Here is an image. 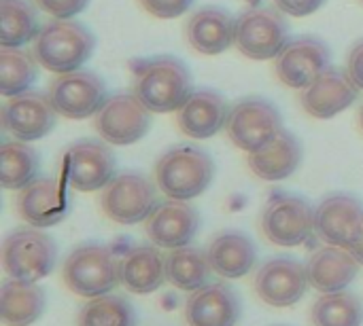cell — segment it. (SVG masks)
<instances>
[{"mask_svg": "<svg viewBox=\"0 0 363 326\" xmlns=\"http://www.w3.org/2000/svg\"><path fill=\"white\" fill-rule=\"evenodd\" d=\"M132 91L153 112H177L194 93L189 68L174 55H153L132 64Z\"/></svg>", "mask_w": 363, "mask_h": 326, "instance_id": "1", "label": "cell"}, {"mask_svg": "<svg viewBox=\"0 0 363 326\" xmlns=\"http://www.w3.org/2000/svg\"><path fill=\"white\" fill-rule=\"evenodd\" d=\"M96 49V36L91 30L72 19H55L40 28L34 38L32 55L36 62L55 74L81 70Z\"/></svg>", "mask_w": 363, "mask_h": 326, "instance_id": "2", "label": "cell"}, {"mask_svg": "<svg viewBox=\"0 0 363 326\" xmlns=\"http://www.w3.org/2000/svg\"><path fill=\"white\" fill-rule=\"evenodd\" d=\"M215 178L211 155L198 146L179 144L168 149L155 163V182L170 199L189 202L202 195Z\"/></svg>", "mask_w": 363, "mask_h": 326, "instance_id": "3", "label": "cell"}, {"mask_svg": "<svg viewBox=\"0 0 363 326\" xmlns=\"http://www.w3.org/2000/svg\"><path fill=\"white\" fill-rule=\"evenodd\" d=\"M64 284L79 297H102L108 295L119 278V263L108 246L83 244L74 248L64 261L62 269Z\"/></svg>", "mask_w": 363, "mask_h": 326, "instance_id": "4", "label": "cell"}, {"mask_svg": "<svg viewBox=\"0 0 363 326\" xmlns=\"http://www.w3.org/2000/svg\"><path fill=\"white\" fill-rule=\"evenodd\" d=\"M57 259V246L51 235L34 229H17L2 244V265L9 278L19 282H38L47 278Z\"/></svg>", "mask_w": 363, "mask_h": 326, "instance_id": "5", "label": "cell"}, {"mask_svg": "<svg viewBox=\"0 0 363 326\" xmlns=\"http://www.w3.org/2000/svg\"><path fill=\"white\" fill-rule=\"evenodd\" d=\"M289 40L285 13L270 6H251L236 19L234 47L249 59L266 62L281 53Z\"/></svg>", "mask_w": 363, "mask_h": 326, "instance_id": "6", "label": "cell"}, {"mask_svg": "<svg viewBox=\"0 0 363 326\" xmlns=\"http://www.w3.org/2000/svg\"><path fill=\"white\" fill-rule=\"evenodd\" d=\"M283 129V117L279 108L262 98V95H249L238 100L228 115L225 132L234 146L257 153L264 149L270 140H274Z\"/></svg>", "mask_w": 363, "mask_h": 326, "instance_id": "7", "label": "cell"}, {"mask_svg": "<svg viewBox=\"0 0 363 326\" xmlns=\"http://www.w3.org/2000/svg\"><path fill=\"white\" fill-rule=\"evenodd\" d=\"M151 127V110L136 98L134 91H117L106 98L94 115L98 136L115 146H128L145 138Z\"/></svg>", "mask_w": 363, "mask_h": 326, "instance_id": "8", "label": "cell"}, {"mask_svg": "<svg viewBox=\"0 0 363 326\" xmlns=\"http://www.w3.org/2000/svg\"><path fill=\"white\" fill-rule=\"evenodd\" d=\"M157 206L155 185L138 172H119L100 193L102 212L119 225H136L149 219Z\"/></svg>", "mask_w": 363, "mask_h": 326, "instance_id": "9", "label": "cell"}, {"mask_svg": "<svg viewBox=\"0 0 363 326\" xmlns=\"http://www.w3.org/2000/svg\"><path fill=\"white\" fill-rule=\"evenodd\" d=\"M262 231L277 246H300L315 231V210L304 197L277 191L264 206Z\"/></svg>", "mask_w": 363, "mask_h": 326, "instance_id": "10", "label": "cell"}, {"mask_svg": "<svg viewBox=\"0 0 363 326\" xmlns=\"http://www.w3.org/2000/svg\"><path fill=\"white\" fill-rule=\"evenodd\" d=\"M47 95L57 115L74 121L94 117L108 98L104 81L87 70L57 74L49 83Z\"/></svg>", "mask_w": 363, "mask_h": 326, "instance_id": "11", "label": "cell"}, {"mask_svg": "<svg viewBox=\"0 0 363 326\" xmlns=\"http://www.w3.org/2000/svg\"><path fill=\"white\" fill-rule=\"evenodd\" d=\"M330 47L317 36L289 38L281 53L274 57L277 78L289 89L308 87L321 72L330 68Z\"/></svg>", "mask_w": 363, "mask_h": 326, "instance_id": "12", "label": "cell"}, {"mask_svg": "<svg viewBox=\"0 0 363 326\" xmlns=\"http://www.w3.org/2000/svg\"><path fill=\"white\" fill-rule=\"evenodd\" d=\"M2 129L15 140L34 142L53 132L57 121V110L47 93L23 91L6 100L0 112Z\"/></svg>", "mask_w": 363, "mask_h": 326, "instance_id": "13", "label": "cell"}, {"mask_svg": "<svg viewBox=\"0 0 363 326\" xmlns=\"http://www.w3.org/2000/svg\"><path fill=\"white\" fill-rule=\"evenodd\" d=\"M66 182L74 191L91 193L104 189L117 170L113 151L104 140H77L66 151Z\"/></svg>", "mask_w": 363, "mask_h": 326, "instance_id": "14", "label": "cell"}, {"mask_svg": "<svg viewBox=\"0 0 363 326\" xmlns=\"http://www.w3.org/2000/svg\"><path fill=\"white\" fill-rule=\"evenodd\" d=\"M306 267L289 257H277L266 261L255 276V293L272 308H289L298 303L308 289Z\"/></svg>", "mask_w": 363, "mask_h": 326, "instance_id": "15", "label": "cell"}, {"mask_svg": "<svg viewBox=\"0 0 363 326\" xmlns=\"http://www.w3.org/2000/svg\"><path fill=\"white\" fill-rule=\"evenodd\" d=\"M200 229V214L187 202L168 199L153 208L145 221V233L160 248H183L189 246Z\"/></svg>", "mask_w": 363, "mask_h": 326, "instance_id": "16", "label": "cell"}, {"mask_svg": "<svg viewBox=\"0 0 363 326\" xmlns=\"http://www.w3.org/2000/svg\"><path fill=\"white\" fill-rule=\"evenodd\" d=\"M359 95V87L353 83L347 70L328 68L308 87L302 89L300 104L306 115L315 119H332L345 112Z\"/></svg>", "mask_w": 363, "mask_h": 326, "instance_id": "17", "label": "cell"}, {"mask_svg": "<svg viewBox=\"0 0 363 326\" xmlns=\"http://www.w3.org/2000/svg\"><path fill=\"white\" fill-rule=\"evenodd\" d=\"M236 17L217 4H206L191 13L185 23V40L202 55H219L234 45Z\"/></svg>", "mask_w": 363, "mask_h": 326, "instance_id": "18", "label": "cell"}, {"mask_svg": "<svg viewBox=\"0 0 363 326\" xmlns=\"http://www.w3.org/2000/svg\"><path fill=\"white\" fill-rule=\"evenodd\" d=\"M19 216L36 227H53L68 216V197L64 185L55 178H36L17 195Z\"/></svg>", "mask_w": 363, "mask_h": 326, "instance_id": "19", "label": "cell"}, {"mask_svg": "<svg viewBox=\"0 0 363 326\" xmlns=\"http://www.w3.org/2000/svg\"><path fill=\"white\" fill-rule=\"evenodd\" d=\"M362 219L363 206L357 197L334 193L315 208V233L332 246L349 248Z\"/></svg>", "mask_w": 363, "mask_h": 326, "instance_id": "20", "label": "cell"}, {"mask_svg": "<svg viewBox=\"0 0 363 326\" xmlns=\"http://www.w3.org/2000/svg\"><path fill=\"white\" fill-rule=\"evenodd\" d=\"M228 115L230 106L221 93L213 89H198L177 110V125L187 138L206 140L225 129Z\"/></svg>", "mask_w": 363, "mask_h": 326, "instance_id": "21", "label": "cell"}, {"mask_svg": "<svg viewBox=\"0 0 363 326\" xmlns=\"http://www.w3.org/2000/svg\"><path fill=\"white\" fill-rule=\"evenodd\" d=\"M185 318L189 326H234L240 318L238 295L228 284H206L187 299Z\"/></svg>", "mask_w": 363, "mask_h": 326, "instance_id": "22", "label": "cell"}, {"mask_svg": "<svg viewBox=\"0 0 363 326\" xmlns=\"http://www.w3.org/2000/svg\"><path fill=\"white\" fill-rule=\"evenodd\" d=\"M308 280L319 293H338L345 291L359 272V261L351 255L349 248L328 246L319 248L306 263Z\"/></svg>", "mask_w": 363, "mask_h": 326, "instance_id": "23", "label": "cell"}, {"mask_svg": "<svg viewBox=\"0 0 363 326\" xmlns=\"http://www.w3.org/2000/svg\"><path fill=\"white\" fill-rule=\"evenodd\" d=\"M302 163V144L298 136L289 129H281V134L270 140L257 153H249V168L262 180L274 182L289 178Z\"/></svg>", "mask_w": 363, "mask_h": 326, "instance_id": "24", "label": "cell"}, {"mask_svg": "<svg viewBox=\"0 0 363 326\" xmlns=\"http://www.w3.org/2000/svg\"><path fill=\"white\" fill-rule=\"evenodd\" d=\"M119 278L130 293L149 295L166 280V259L153 246H132L119 261Z\"/></svg>", "mask_w": 363, "mask_h": 326, "instance_id": "25", "label": "cell"}, {"mask_svg": "<svg viewBox=\"0 0 363 326\" xmlns=\"http://www.w3.org/2000/svg\"><path fill=\"white\" fill-rule=\"evenodd\" d=\"M208 259L213 272H217L221 278L234 280L247 276L253 269L257 261V248L253 240L242 231H223L211 242Z\"/></svg>", "mask_w": 363, "mask_h": 326, "instance_id": "26", "label": "cell"}, {"mask_svg": "<svg viewBox=\"0 0 363 326\" xmlns=\"http://www.w3.org/2000/svg\"><path fill=\"white\" fill-rule=\"evenodd\" d=\"M45 310V291L36 282L6 280L0 286V320L6 326H30Z\"/></svg>", "mask_w": 363, "mask_h": 326, "instance_id": "27", "label": "cell"}, {"mask_svg": "<svg viewBox=\"0 0 363 326\" xmlns=\"http://www.w3.org/2000/svg\"><path fill=\"white\" fill-rule=\"evenodd\" d=\"M213 265L208 252L196 246L174 248L166 257V280L181 291H198L206 286Z\"/></svg>", "mask_w": 363, "mask_h": 326, "instance_id": "28", "label": "cell"}, {"mask_svg": "<svg viewBox=\"0 0 363 326\" xmlns=\"http://www.w3.org/2000/svg\"><path fill=\"white\" fill-rule=\"evenodd\" d=\"M40 34L38 13L30 0H0V45L23 47Z\"/></svg>", "mask_w": 363, "mask_h": 326, "instance_id": "29", "label": "cell"}, {"mask_svg": "<svg viewBox=\"0 0 363 326\" xmlns=\"http://www.w3.org/2000/svg\"><path fill=\"white\" fill-rule=\"evenodd\" d=\"M40 168V157L34 146H28L21 140L2 142L0 146V185L4 189H23L36 180Z\"/></svg>", "mask_w": 363, "mask_h": 326, "instance_id": "30", "label": "cell"}, {"mask_svg": "<svg viewBox=\"0 0 363 326\" xmlns=\"http://www.w3.org/2000/svg\"><path fill=\"white\" fill-rule=\"evenodd\" d=\"M38 62L32 53L21 47H2L0 49V93L4 98L19 95L30 91L38 76Z\"/></svg>", "mask_w": 363, "mask_h": 326, "instance_id": "31", "label": "cell"}, {"mask_svg": "<svg viewBox=\"0 0 363 326\" xmlns=\"http://www.w3.org/2000/svg\"><path fill=\"white\" fill-rule=\"evenodd\" d=\"M363 305L353 293H325L313 308L315 326H362Z\"/></svg>", "mask_w": 363, "mask_h": 326, "instance_id": "32", "label": "cell"}, {"mask_svg": "<svg viewBox=\"0 0 363 326\" xmlns=\"http://www.w3.org/2000/svg\"><path fill=\"white\" fill-rule=\"evenodd\" d=\"M79 326H136V314L123 297L102 295L81 310Z\"/></svg>", "mask_w": 363, "mask_h": 326, "instance_id": "33", "label": "cell"}, {"mask_svg": "<svg viewBox=\"0 0 363 326\" xmlns=\"http://www.w3.org/2000/svg\"><path fill=\"white\" fill-rule=\"evenodd\" d=\"M138 4L157 19H177L191 8L194 0H138Z\"/></svg>", "mask_w": 363, "mask_h": 326, "instance_id": "34", "label": "cell"}, {"mask_svg": "<svg viewBox=\"0 0 363 326\" xmlns=\"http://www.w3.org/2000/svg\"><path fill=\"white\" fill-rule=\"evenodd\" d=\"M34 4L55 19H72L87 8L89 0H34Z\"/></svg>", "mask_w": 363, "mask_h": 326, "instance_id": "35", "label": "cell"}, {"mask_svg": "<svg viewBox=\"0 0 363 326\" xmlns=\"http://www.w3.org/2000/svg\"><path fill=\"white\" fill-rule=\"evenodd\" d=\"M328 0H274V6L289 17H308L317 13Z\"/></svg>", "mask_w": 363, "mask_h": 326, "instance_id": "36", "label": "cell"}, {"mask_svg": "<svg viewBox=\"0 0 363 326\" xmlns=\"http://www.w3.org/2000/svg\"><path fill=\"white\" fill-rule=\"evenodd\" d=\"M347 72L353 78V83L363 89V38H359L351 51H349V59H347Z\"/></svg>", "mask_w": 363, "mask_h": 326, "instance_id": "37", "label": "cell"}, {"mask_svg": "<svg viewBox=\"0 0 363 326\" xmlns=\"http://www.w3.org/2000/svg\"><path fill=\"white\" fill-rule=\"evenodd\" d=\"M349 250L363 265V219L359 227H357V231H355V235H353V240H351V244H349Z\"/></svg>", "mask_w": 363, "mask_h": 326, "instance_id": "38", "label": "cell"}, {"mask_svg": "<svg viewBox=\"0 0 363 326\" xmlns=\"http://www.w3.org/2000/svg\"><path fill=\"white\" fill-rule=\"evenodd\" d=\"M359 127H362V132H363V106H362V110H359Z\"/></svg>", "mask_w": 363, "mask_h": 326, "instance_id": "39", "label": "cell"}, {"mask_svg": "<svg viewBox=\"0 0 363 326\" xmlns=\"http://www.w3.org/2000/svg\"><path fill=\"white\" fill-rule=\"evenodd\" d=\"M245 2H249V4H251V6H257V4H259V2H262V0H245Z\"/></svg>", "mask_w": 363, "mask_h": 326, "instance_id": "40", "label": "cell"}, {"mask_svg": "<svg viewBox=\"0 0 363 326\" xmlns=\"http://www.w3.org/2000/svg\"><path fill=\"white\" fill-rule=\"evenodd\" d=\"M362 2H363V0H362Z\"/></svg>", "mask_w": 363, "mask_h": 326, "instance_id": "41", "label": "cell"}]
</instances>
